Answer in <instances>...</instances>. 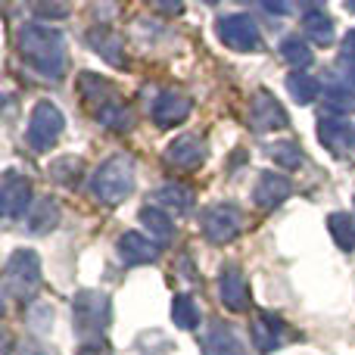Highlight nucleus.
Instances as JSON below:
<instances>
[{
    "instance_id": "obj_1",
    "label": "nucleus",
    "mask_w": 355,
    "mask_h": 355,
    "mask_svg": "<svg viewBox=\"0 0 355 355\" xmlns=\"http://www.w3.org/2000/svg\"><path fill=\"white\" fill-rule=\"evenodd\" d=\"M135 184V175H131V162L128 159H110L103 168L97 172V181H94V190L97 196H103L106 202H119Z\"/></svg>"
},
{
    "instance_id": "obj_2",
    "label": "nucleus",
    "mask_w": 355,
    "mask_h": 355,
    "mask_svg": "<svg viewBox=\"0 0 355 355\" xmlns=\"http://www.w3.org/2000/svg\"><path fill=\"white\" fill-rule=\"evenodd\" d=\"M60 128H62L60 112H56L50 103H41V106L35 110V116H31V125H28V141H31V147H35V150L50 147V144L56 141V135H60Z\"/></svg>"
},
{
    "instance_id": "obj_3",
    "label": "nucleus",
    "mask_w": 355,
    "mask_h": 355,
    "mask_svg": "<svg viewBox=\"0 0 355 355\" xmlns=\"http://www.w3.org/2000/svg\"><path fill=\"white\" fill-rule=\"evenodd\" d=\"M221 37H225L231 47H240V50H250V47H259V31L250 19L243 16H234L227 22H221Z\"/></svg>"
},
{
    "instance_id": "obj_4",
    "label": "nucleus",
    "mask_w": 355,
    "mask_h": 355,
    "mask_svg": "<svg viewBox=\"0 0 355 355\" xmlns=\"http://www.w3.org/2000/svg\"><path fill=\"white\" fill-rule=\"evenodd\" d=\"M206 234L212 240H231L234 234H237V212H234L231 206H218L209 212L206 218Z\"/></svg>"
},
{
    "instance_id": "obj_5",
    "label": "nucleus",
    "mask_w": 355,
    "mask_h": 355,
    "mask_svg": "<svg viewBox=\"0 0 355 355\" xmlns=\"http://www.w3.org/2000/svg\"><path fill=\"white\" fill-rule=\"evenodd\" d=\"M287 193H290V184L275 175H265L262 184L256 187V200L262 202V206H275V202H281Z\"/></svg>"
},
{
    "instance_id": "obj_6",
    "label": "nucleus",
    "mask_w": 355,
    "mask_h": 355,
    "mask_svg": "<svg viewBox=\"0 0 355 355\" xmlns=\"http://www.w3.org/2000/svg\"><path fill=\"white\" fill-rule=\"evenodd\" d=\"M252 122H256V128H281L287 119H284L281 106H277L275 100L262 97V103H256V116H252Z\"/></svg>"
},
{
    "instance_id": "obj_7",
    "label": "nucleus",
    "mask_w": 355,
    "mask_h": 355,
    "mask_svg": "<svg viewBox=\"0 0 355 355\" xmlns=\"http://www.w3.org/2000/svg\"><path fill=\"white\" fill-rule=\"evenodd\" d=\"M3 196H6V215H16L28 202V184L19 181V178H6Z\"/></svg>"
},
{
    "instance_id": "obj_8",
    "label": "nucleus",
    "mask_w": 355,
    "mask_h": 355,
    "mask_svg": "<svg viewBox=\"0 0 355 355\" xmlns=\"http://www.w3.org/2000/svg\"><path fill=\"white\" fill-rule=\"evenodd\" d=\"M172 159L181 162V166H196L202 159V147L193 137H181L178 144H172Z\"/></svg>"
},
{
    "instance_id": "obj_9",
    "label": "nucleus",
    "mask_w": 355,
    "mask_h": 355,
    "mask_svg": "<svg viewBox=\"0 0 355 355\" xmlns=\"http://www.w3.org/2000/svg\"><path fill=\"white\" fill-rule=\"evenodd\" d=\"M122 256L128 259V262H147V259H153V246H150L147 240H141L137 234H128V237L122 240Z\"/></svg>"
},
{
    "instance_id": "obj_10",
    "label": "nucleus",
    "mask_w": 355,
    "mask_h": 355,
    "mask_svg": "<svg viewBox=\"0 0 355 355\" xmlns=\"http://www.w3.org/2000/svg\"><path fill=\"white\" fill-rule=\"evenodd\" d=\"M331 231H334V237H337V243L343 246V250H352L355 246V227H352V221L346 218V215H334Z\"/></svg>"
},
{
    "instance_id": "obj_11",
    "label": "nucleus",
    "mask_w": 355,
    "mask_h": 355,
    "mask_svg": "<svg viewBox=\"0 0 355 355\" xmlns=\"http://www.w3.org/2000/svg\"><path fill=\"white\" fill-rule=\"evenodd\" d=\"M221 293H225V300H227V306L231 309H243L246 306L243 302V281H240L237 275L221 277Z\"/></svg>"
},
{
    "instance_id": "obj_12",
    "label": "nucleus",
    "mask_w": 355,
    "mask_h": 355,
    "mask_svg": "<svg viewBox=\"0 0 355 355\" xmlns=\"http://www.w3.org/2000/svg\"><path fill=\"white\" fill-rule=\"evenodd\" d=\"M184 112H187V103H184L181 97H166L159 106H156V122H175V119H181Z\"/></svg>"
},
{
    "instance_id": "obj_13",
    "label": "nucleus",
    "mask_w": 355,
    "mask_h": 355,
    "mask_svg": "<svg viewBox=\"0 0 355 355\" xmlns=\"http://www.w3.org/2000/svg\"><path fill=\"white\" fill-rule=\"evenodd\" d=\"M175 318H178V324L181 327H193L196 324V309H193V302H190L187 296H178L175 300Z\"/></svg>"
},
{
    "instance_id": "obj_14",
    "label": "nucleus",
    "mask_w": 355,
    "mask_h": 355,
    "mask_svg": "<svg viewBox=\"0 0 355 355\" xmlns=\"http://www.w3.org/2000/svg\"><path fill=\"white\" fill-rule=\"evenodd\" d=\"M290 91H293L302 103H309V100L315 97V91H318V85H315L312 78H306V75H300V78L293 75V78H290Z\"/></svg>"
},
{
    "instance_id": "obj_15",
    "label": "nucleus",
    "mask_w": 355,
    "mask_h": 355,
    "mask_svg": "<svg viewBox=\"0 0 355 355\" xmlns=\"http://www.w3.org/2000/svg\"><path fill=\"white\" fill-rule=\"evenodd\" d=\"M284 56L287 60H293V62H309L312 56H309V50L300 44V37H290L287 44H284Z\"/></svg>"
},
{
    "instance_id": "obj_16",
    "label": "nucleus",
    "mask_w": 355,
    "mask_h": 355,
    "mask_svg": "<svg viewBox=\"0 0 355 355\" xmlns=\"http://www.w3.org/2000/svg\"><path fill=\"white\" fill-rule=\"evenodd\" d=\"M275 159L284 162V166H296V162H300V150H296L293 144H281V147L275 150Z\"/></svg>"
}]
</instances>
